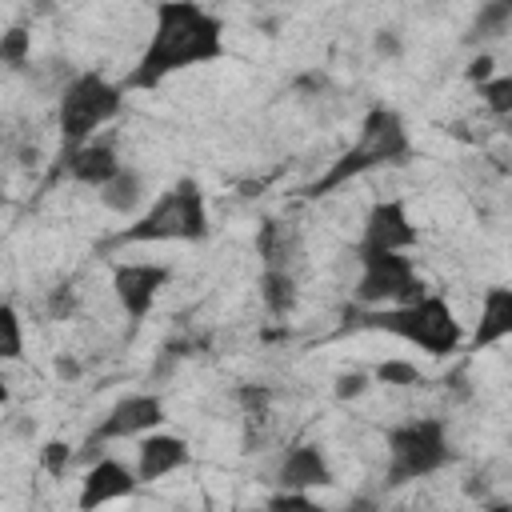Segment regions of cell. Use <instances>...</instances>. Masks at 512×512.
Here are the masks:
<instances>
[{
  "label": "cell",
  "mask_w": 512,
  "mask_h": 512,
  "mask_svg": "<svg viewBox=\"0 0 512 512\" xmlns=\"http://www.w3.org/2000/svg\"><path fill=\"white\" fill-rule=\"evenodd\" d=\"M228 56L224 44V20L192 0H168L156 4V24L152 36L140 52V60L132 64V72L124 76V92H152L164 80H172L176 72L200 68Z\"/></svg>",
  "instance_id": "obj_1"
},
{
  "label": "cell",
  "mask_w": 512,
  "mask_h": 512,
  "mask_svg": "<svg viewBox=\"0 0 512 512\" xmlns=\"http://www.w3.org/2000/svg\"><path fill=\"white\" fill-rule=\"evenodd\" d=\"M340 332H384V336H396L412 348H420L424 356L432 360H448L464 348V324L456 320V308L428 292L424 300L416 304H400V308H360V304H348L340 312Z\"/></svg>",
  "instance_id": "obj_2"
},
{
  "label": "cell",
  "mask_w": 512,
  "mask_h": 512,
  "mask_svg": "<svg viewBox=\"0 0 512 512\" xmlns=\"http://www.w3.org/2000/svg\"><path fill=\"white\" fill-rule=\"evenodd\" d=\"M416 148H412V136H408V124L396 108L388 104H372L360 120V132H356V144H348L308 188L304 196H332L336 188L376 172V168H404L412 164Z\"/></svg>",
  "instance_id": "obj_3"
},
{
  "label": "cell",
  "mask_w": 512,
  "mask_h": 512,
  "mask_svg": "<svg viewBox=\"0 0 512 512\" xmlns=\"http://www.w3.org/2000/svg\"><path fill=\"white\" fill-rule=\"evenodd\" d=\"M212 232V216H208V200L200 180L180 176L172 188H164L132 224H124L116 236H108L100 244V252L124 248V244H200Z\"/></svg>",
  "instance_id": "obj_4"
},
{
  "label": "cell",
  "mask_w": 512,
  "mask_h": 512,
  "mask_svg": "<svg viewBox=\"0 0 512 512\" xmlns=\"http://www.w3.org/2000/svg\"><path fill=\"white\" fill-rule=\"evenodd\" d=\"M124 108V84H112L104 72H76L68 88L56 96V132H60V156L92 144L96 128L116 120Z\"/></svg>",
  "instance_id": "obj_5"
},
{
  "label": "cell",
  "mask_w": 512,
  "mask_h": 512,
  "mask_svg": "<svg viewBox=\"0 0 512 512\" xmlns=\"http://www.w3.org/2000/svg\"><path fill=\"white\" fill-rule=\"evenodd\" d=\"M384 452H388V460H384V488H400V484L436 476L452 460L448 424L440 416L404 420V424L388 428Z\"/></svg>",
  "instance_id": "obj_6"
},
{
  "label": "cell",
  "mask_w": 512,
  "mask_h": 512,
  "mask_svg": "<svg viewBox=\"0 0 512 512\" xmlns=\"http://www.w3.org/2000/svg\"><path fill=\"white\" fill-rule=\"evenodd\" d=\"M356 284H352V304L360 308H400V304H416L428 296L424 276L416 272L408 252H376V248H360L356 244Z\"/></svg>",
  "instance_id": "obj_7"
},
{
  "label": "cell",
  "mask_w": 512,
  "mask_h": 512,
  "mask_svg": "<svg viewBox=\"0 0 512 512\" xmlns=\"http://www.w3.org/2000/svg\"><path fill=\"white\" fill-rule=\"evenodd\" d=\"M160 424H164V396L148 392V388L144 392H128L88 432L84 448L76 452V464L88 468V464L104 460V444H112V440H144L148 432H160Z\"/></svg>",
  "instance_id": "obj_8"
},
{
  "label": "cell",
  "mask_w": 512,
  "mask_h": 512,
  "mask_svg": "<svg viewBox=\"0 0 512 512\" xmlns=\"http://www.w3.org/2000/svg\"><path fill=\"white\" fill-rule=\"evenodd\" d=\"M168 280H172L168 264H152V260H120V264H112V296H116L120 312L132 324L148 320V312L156 308V300L168 288Z\"/></svg>",
  "instance_id": "obj_9"
},
{
  "label": "cell",
  "mask_w": 512,
  "mask_h": 512,
  "mask_svg": "<svg viewBox=\"0 0 512 512\" xmlns=\"http://www.w3.org/2000/svg\"><path fill=\"white\" fill-rule=\"evenodd\" d=\"M136 492H140L136 468H128V464L116 460V456H104V460H96V464L84 468L80 492H76V508H80V512H100L104 504L132 500Z\"/></svg>",
  "instance_id": "obj_10"
},
{
  "label": "cell",
  "mask_w": 512,
  "mask_h": 512,
  "mask_svg": "<svg viewBox=\"0 0 512 512\" xmlns=\"http://www.w3.org/2000/svg\"><path fill=\"white\" fill-rule=\"evenodd\" d=\"M420 232L408 216V204L400 196H388V200H376L364 216V236H360V248H376V252H408L416 248Z\"/></svg>",
  "instance_id": "obj_11"
},
{
  "label": "cell",
  "mask_w": 512,
  "mask_h": 512,
  "mask_svg": "<svg viewBox=\"0 0 512 512\" xmlns=\"http://www.w3.org/2000/svg\"><path fill=\"white\" fill-rule=\"evenodd\" d=\"M276 484L284 492H312V488H332L336 468L320 444H292L280 464H276Z\"/></svg>",
  "instance_id": "obj_12"
},
{
  "label": "cell",
  "mask_w": 512,
  "mask_h": 512,
  "mask_svg": "<svg viewBox=\"0 0 512 512\" xmlns=\"http://www.w3.org/2000/svg\"><path fill=\"white\" fill-rule=\"evenodd\" d=\"M188 460H192V448L176 432L160 428V432H148L144 440H136V476H140V484H156V480L180 472Z\"/></svg>",
  "instance_id": "obj_13"
},
{
  "label": "cell",
  "mask_w": 512,
  "mask_h": 512,
  "mask_svg": "<svg viewBox=\"0 0 512 512\" xmlns=\"http://www.w3.org/2000/svg\"><path fill=\"white\" fill-rule=\"evenodd\" d=\"M504 340H512V288L492 284L480 296V312H476V324L464 344H468V352H488Z\"/></svg>",
  "instance_id": "obj_14"
},
{
  "label": "cell",
  "mask_w": 512,
  "mask_h": 512,
  "mask_svg": "<svg viewBox=\"0 0 512 512\" xmlns=\"http://www.w3.org/2000/svg\"><path fill=\"white\" fill-rule=\"evenodd\" d=\"M60 168H64L68 180H76V184L100 192V188H108V184L120 176L124 164H120V156H116V148H112L108 140H92V144H84V148L60 156Z\"/></svg>",
  "instance_id": "obj_15"
},
{
  "label": "cell",
  "mask_w": 512,
  "mask_h": 512,
  "mask_svg": "<svg viewBox=\"0 0 512 512\" xmlns=\"http://www.w3.org/2000/svg\"><path fill=\"white\" fill-rule=\"evenodd\" d=\"M256 256H260L264 268H288L292 272V264L300 256V232H296V224H288L280 216L260 220V228H256Z\"/></svg>",
  "instance_id": "obj_16"
},
{
  "label": "cell",
  "mask_w": 512,
  "mask_h": 512,
  "mask_svg": "<svg viewBox=\"0 0 512 512\" xmlns=\"http://www.w3.org/2000/svg\"><path fill=\"white\" fill-rule=\"evenodd\" d=\"M100 204L112 212V216H140L144 208H148V184H144V172L140 168H120V176L108 184V188H100Z\"/></svg>",
  "instance_id": "obj_17"
},
{
  "label": "cell",
  "mask_w": 512,
  "mask_h": 512,
  "mask_svg": "<svg viewBox=\"0 0 512 512\" xmlns=\"http://www.w3.org/2000/svg\"><path fill=\"white\" fill-rule=\"evenodd\" d=\"M256 288H260V300H264L268 316H288L296 308V300H300L296 272H288V268H260Z\"/></svg>",
  "instance_id": "obj_18"
},
{
  "label": "cell",
  "mask_w": 512,
  "mask_h": 512,
  "mask_svg": "<svg viewBox=\"0 0 512 512\" xmlns=\"http://www.w3.org/2000/svg\"><path fill=\"white\" fill-rule=\"evenodd\" d=\"M508 28H512V0H492V4H480V12L472 16V28H468V44H488V40H500Z\"/></svg>",
  "instance_id": "obj_19"
},
{
  "label": "cell",
  "mask_w": 512,
  "mask_h": 512,
  "mask_svg": "<svg viewBox=\"0 0 512 512\" xmlns=\"http://www.w3.org/2000/svg\"><path fill=\"white\" fill-rule=\"evenodd\" d=\"M372 380L384 384V388H420L424 384V368L416 360H404V356H388L372 368Z\"/></svg>",
  "instance_id": "obj_20"
},
{
  "label": "cell",
  "mask_w": 512,
  "mask_h": 512,
  "mask_svg": "<svg viewBox=\"0 0 512 512\" xmlns=\"http://www.w3.org/2000/svg\"><path fill=\"white\" fill-rule=\"evenodd\" d=\"M0 64L8 72H24L32 64V32L24 24H12L0 32Z\"/></svg>",
  "instance_id": "obj_21"
},
{
  "label": "cell",
  "mask_w": 512,
  "mask_h": 512,
  "mask_svg": "<svg viewBox=\"0 0 512 512\" xmlns=\"http://www.w3.org/2000/svg\"><path fill=\"white\" fill-rule=\"evenodd\" d=\"M24 356V324L16 304H0V360H20Z\"/></svg>",
  "instance_id": "obj_22"
},
{
  "label": "cell",
  "mask_w": 512,
  "mask_h": 512,
  "mask_svg": "<svg viewBox=\"0 0 512 512\" xmlns=\"http://www.w3.org/2000/svg\"><path fill=\"white\" fill-rule=\"evenodd\" d=\"M272 400H276V392H272L268 384H240V388H236V404L244 408L248 424H264Z\"/></svg>",
  "instance_id": "obj_23"
},
{
  "label": "cell",
  "mask_w": 512,
  "mask_h": 512,
  "mask_svg": "<svg viewBox=\"0 0 512 512\" xmlns=\"http://www.w3.org/2000/svg\"><path fill=\"white\" fill-rule=\"evenodd\" d=\"M480 100L492 116L508 120L512 116V72H496L488 84H480Z\"/></svg>",
  "instance_id": "obj_24"
},
{
  "label": "cell",
  "mask_w": 512,
  "mask_h": 512,
  "mask_svg": "<svg viewBox=\"0 0 512 512\" xmlns=\"http://www.w3.org/2000/svg\"><path fill=\"white\" fill-rule=\"evenodd\" d=\"M72 464H76V448H72L68 440L52 436V440H44V444H40V468H44L48 476L64 480V472H68Z\"/></svg>",
  "instance_id": "obj_25"
},
{
  "label": "cell",
  "mask_w": 512,
  "mask_h": 512,
  "mask_svg": "<svg viewBox=\"0 0 512 512\" xmlns=\"http://www.w3.org/2000/svg\"><path fill=\"white\" fill-rule=\"evenodd\" d=\"M264 512H332V508H324L312 492H284V488H276L264 500Z\"/></svg>",
  "instance_id": "obj_26"
},
{
  "label": "cell",
  "mask_w": 512,
  "mask_h": 512,
  "mask_svg": "<svg viewBox=\"0 0 512 512\" xmlns=\"http://www.w3.org/2000/svg\"><path fill=\"white\" fill-rule=\"evenodd\" d=\"M76 312H80V296H76L72 284L48 288V296H44V316H48V320H72Z\"/></svg>",
  "instance_id": "obj_27"
},
{
  "label": "cell",
  "mask_w": 512,
  "mask_h": 512,
  "mask_svg": "<svg viewBox=\"0 0 512 512\" xmlns=\"http://www.w3.org/2000/svg\"><path fill=\"white\" fill-rule=\"evenodd\" d=\"M368 388H372V372H364V368H344V372H336V380H332V396H336L340 404L360 400Z\"/></svg>",
  "instance_id": "obj_28"
},
{
  "label": "cell",
  "mask_w": 512,
  "mask_h": 512,
  "mask_svg": "<svg viewBox=\"0 0 512 512\" xmlns=\"http://www.w3.org/2000/svg\"><path fill=\"white\" fill-rule=\"evenodd\" d=\"M372 52H376L380 60H400V56H404V36H400L396 28H376V32H372Z\"/></svg>",
  "instance_id": "obj_29"
},
{
  "label": "cell",
  "mask_w": 512,
  "mask_h": 512,
  "mask_svg": "<svg viewBox=\"0 0 512 512\" xmlns=\"http://www.w3.org/2000/svg\"><path fill=\"white\" fill-rule=\"evenodd\" d=\"M464 76L480 88V84H488L492 76H496V60H492V52H476L468 64H464Z\"/></svg>",
  "instance_id": "obj_30"
},
{
  "label": "cell",
  "mask_w": 512,
  "mask_h": 512,
  "mask_svg": "<svg viewBox=\"0 0 512 512\" xmlns=\"http://www.w3.org/2000/svg\"><path fill=\"white\" fill-rule=\"evenodd\" d=\"M340 512H384V504H380V496H372V492H356V496L344 500Z\"/></svg>",
  "instance_id": "obj_31"
},
{
  "label": "cell",
  "mask_w": 512,
  "mask_h": 512,
  "mask_svg": "<svg viewBox=\"0 0 512 512\" xmlns=\"http://www.w3.org/2000/svg\"><path fill=\"white\" fill-rule=\"evenodd\" d=\"M464 496H488V472H472L468 480H464Z\"/></svg>",
  "instance_id": "obj_32"
},
{
  "label": "cell",
  "mask_w": 512,
  "mask_h": 512,
  "mask_svg": "<svg viewBox=\"0 0 512 512\" xmlns=\"http://www.w3.org/2000/svg\"><path fill=\"white\" fill-rule=\"evenodd\" d=\"M56 372H60L64 380H76V376H80V364H76L72 356H56Z\"/></svg>",
  "instance_id": "obj_33"
},
{
  "label": "cell",
  "mask_w": 512,
  "mask_h": 512,
  "mask_svg": "<svg viewBox=\"0 0 512 512\" xmlns=\"http://www.w3.org/2000/svg\"><path fill=\"white\" fill-rule=\"evenodd\" d=\"M484 512H512V504H488Z\"/></svg>",
  "instance_id": "obj_34"
},
{
  "label": "cell",
  "mask_w": 512,
  "mask_h": 512,
  "mask_svg": "<svg viewBox=\"0 0 512 512\" xmlns=\"http://www.w3.org/2000/svg\"><path fill=\"white\" fill-rule=\"evenodd\" d=\"M504 132H508V136H512V116H508V120H504Z\"/></svg>",
  "instance_id": "obj_35"
}]
</instances>
